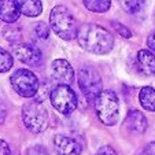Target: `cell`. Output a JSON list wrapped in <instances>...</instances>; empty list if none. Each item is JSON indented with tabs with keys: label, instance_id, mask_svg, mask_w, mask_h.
<instances>
[{
	"label": "cell",
	"instance_id": "cell-1",
	"mask_svg": "<svg viewBox=\"0 0 155 155\" xmlns=\"http://www.w3.org/2000/svg\"><path fill=\"white\" fill-rule=\"evenodd\" d=\"M77 41L85 51L96 55L108 54L114 47V37L107 29L96 24H84L77 32Z\"/></svg>",
	"mask_w": 155,
	"mask_h": 155
},
{
	"label": "cell",
	"instance_id": "cell-2",
	"mask_svg": "<svg viewBox=\"0 0 155 155\" xmlns=\"http://www.w3.org/2000/svg\"><path fill=\"white\" fill-rule=\"evenodd\" d=\"M51 29L63 40H73L77 37V22L71 11L64 6H55L50 14Z\"/></svg>",
	"mask_w": 155,
	"mask_h": 155
},
{
	"label": "cell",
	"instance_id": "cell-3",
	"mask_svg": "<svg viewBox=\"0 0 155 155\" xmlns=\"http://www.w3.org/2000/svg\"><path fill=\"white\" fill-rule=\"evenodd\" d=\"M95 110L100 122L113 126L120 120V100L115 92L106 89L95 100Z\"/></svg>",
	"mask_w": 155,
	"mask_h": 155
},
{
	"label": "cell",
	"instance_id": "cell-4",
	"mask_svg": "<svg viewBox=\"0 0 155 155\" xmlns=\"http://www.w3.org/2000/svg\"><path fill=\"white\" fill-rule=\"evenodd\" d=\"M48 111L40 102H29L22 107V121L28 130L32 133H41L48 126Z\"/></svg>",
	"mask_w": 155,
	"mask_h": 155
},
{
	"label": "cell",
	"instance_id": "cell-5",
	"mask_svg": "<svg viewBox=\"0 0 155 155\" xmlns=\"http://www.w3.org/2000/svg\"><path fill=\"white\" fill-rule=\"evenodd\" d=\"M78 85L84 96L91 102H95L103 92L102 77L92 66H82L78 70Z\"/></svg>",
	"mask_w": 155,
	"mask_h": 155
},
{
	"label": "cell",
	"instance_id": "cell-6",
	"mask_svg": "<svg viewBox=\"0 0 155 155\" xmlns=\"http://www.w3.org/2000/svg\"><path fill=\"white\" fill-rule=\"evenodd\" d=\"M50 99L54 108L63 115H70L78 104L77 95L70 85H56L51 89Z\"/></svg>",
	"mask_w": 155,
	"mask_h": 155
},
{
	"label": "cell",
	"instance_id": "cell-7",
	"mask_svg": "<svg viewBox=\"0 0 155 155\" xmlns=\"http://www.w3.org/2000/svg\"><path fill=\"white\" fill-rule=\"evenodd\" d=\"M10 81L12 89L22 97H35L40 88L37 76L26 69H19L14 71Z\"/></svg>",
	"mask_w": 155,
	"mask_h": 155
},
{
	"label": "cell",
	"instance_id": "cell-8",
	"mask_svg": "<svg viewBox=\"0 0 155 155\" xmlns=\"http://www.w3.org/2000/svg\"><path fill=\"white\" fill-rule=\"evenodd\" d=\"M12 54L22 63H26L29 66H38L41 63V59H43L41 51L36 45L28 43L12 44Z\"/></svg>",
	"mask_w": 155,
	"mask_h": 155
},
{
	"label": "cell",
	"instance_id": "cell-9",
	"mask_svg": "<svg viewBox=\"0 0 155 155\" xmlns=\"http://www.w3.org/2000/svg\"><path fill=\"white\" fill-rule=\"evenodd\" d=\"M51 76L58 85H70L74 81V70L66 59H55L51 63Z\"/></svg>",
	"mask_w": 155,
	"mask_h": 155
},
{
	"label": "cell",
	"instance_id": "cell-10",
	"mask_svg": "<svg viewBox=\"0 0 155 155\" xmlns=\"http://www.w3.org/2000/svg\"><path fill=\"white\" fill-rule=\"evenodd\" d=\"M54 147L58 155H81L80 143L69 136L56 135L54 139Z\"/></svg>",
	"mask_w": 155,
	"mask_h": 155
},
{
	"label": "cell",
	"instance_id": "cell-11",
	"mask_svg": "<svg viewBox=\"0 0 155 155\" xmlns=\"http://www.w3.org/2000/svg\"><path fill=\"white\" fill-rule=\"evenodd\" d=\"M124 125L132 133H136V135H141L144 133L148 126V122H147L146 115L143 114L139 110H132V111L128 113L125 121H124Z\"/></svg>",
	"mask_w": 155,
	"mask_h": 155
},
{
	"label": "cell",
	"instance_id": "cell-12",
	"mask_svg": "<svg viewBox=\"0 0 155 155\" xmlns=\"http://www.w3.org/2000/svg\"><path fill=\"white\" fill-rule=\"evenodd\" d=\"M21 15V10L17 0H0V19L7 24L17 22Z\"/></svg>",
	"mask_w": 155,
	"mask_h": 155
},
{
	"label": "cell",
	"instance_id": "cell-13",
	"mask_svg": "<svg viewBox=\"0 0 155 155\" xmlns=\"http://www.w3.org/2000/svg\"><path fill=\"white\" fill-rule=\"evenodd\" d=\"M137 66L139 70L144 76L155 74V55L150 50H140L137 52Z\"/></svg>",
	"mask_w": 155,
	"mask_h": 155
},
{
	"label": "cell",
	"instance_id": "cell-14",
	"mask_svg": "<svg viewBox=\"0 0 155 155\" xmlns=\"http://www.w3.org/2000/svg\"><path fill=\"white\" fill-rule=\"evenodd\" d=\"M17 3L19 6L21 14L29 18L38 17L43 11V4L40 0H17Z\"/></svg>",
	"mask_w": 155,
	"mask_h": 155
},
{
	"label": "cell",
	"instance_id": "cell-15",
	"mask_svg": "<svg viewBox=\"0 0 155 155\" xmlns=\"http://www.w3.org/2000/svg\"><path fill=\"white\" fill-rule=\"evenodd\" d=\"M139 100L144 110L155 111V89L152 87H144L139 92Z\"/></svg>",
	"mask_w": 155,
	"mask_h": 155
},
{
	"label": "cell",
	"instance_id": "cell-16",
	"mask_svg": "<svg viewBox=\"0 0 155 155\" xmlns=\"http://www.w3.org/2000/svg\"><path fill=\"white\" fill-rule=\"evenodd\" d=\"M84 6L92 12H106L111 7V0H84Z\"/></svg>",
	"mask_w": 155,
	"mask_h": 155
},
{
	"label": "cell",
	"instance_id": "cell-17",
	"mask_svg": "<svg viewBox=\"0 0 155 155\" xmlns=\"http://www.w3.org/2000/svg\"><path fill=\"white\" fill-rule=\"evenodd\" d=\"M122 8L129 14H139L143 10L146 0H120Z\"/></svg>",
	"mask_w": 155,
	"mask_h": 155
},
{
	"label": "cell",
	"instance_id": "cell-18",
	"mask_svg": "<svg viewBox=\"0 0 155 155\" xmlns=\"http://www.w3.org/2000/svg\"><path fill=\"white\" fill-rule=\"evenodd\" d=\"M12 64H14V58H12V55L8 51H6L4 48L0 47V73L8 71L10 69L12 68Z\"/></svg>",
	"mask_w": 155,
	"mask_h": 155
},
{
	"label": "cell",
	"instance_id": "cell-19",
	"mask_svg": "<svg viewBox=\"0 0 155 155\" xmlns=\"http://www.w3.org/2000/svg\"><path fill=\"white\" fill-rule=\"evenodd\" d=\"M3 33H4V37L12 44H17V41L19 40L21 36H22V30H21V28L14 26L12 24L4 28Z\"/></svg>",
	"mask_w": 155,
	"mask_h": 155
},
{
	"label": "cell",
	"instance_id": "cell-20",
	"mask_svg": "<svg viewBox=\"0 0 155 155\" xmlns=\"http://www.w3.org/2000/svg\"><path fill=\"white\" fill-rule=\"evenodd\" d=\"M35 33L38 38H44V40H45V38H48V36H50V28L44 24V22H38L35 26Z\"/></svg>",
	"mask_w": 155,
	"mask_h": 155
},
{
	"label": "cell",
	"instance_id": "cell-21",
	"mask_svg": "<svg viewBox=\"0 0 155 155\" xmlns=\"http://www.w3.org/2000/svg\"><path fill=\"white\" fill-rule=\"evenodd\" d=\"M113 25H114V29L117 30V32L120 33L122 37H125V38H130L132 37V32L125 26V25L120 24V22H115V21L113 22Z\"/></svg>",
	"mask_w": 155,
	"mask_h": 155
},
{
	"label": "cell",
	"instance_id": "cell-22",
	"mask_svg": "<svg viewBox=\"0 0 155 155\" xmlns=\"http://www.w3.org/2000/svg\"><path fill=\"white\" fill-rule=\"evenodd\" d=\"M26 155H48L47 150L41 146H33L30 148H28Z\"/></svg>",
	"mask_w": 155,
	"mask_h": 155
},
{
	"label": "cell",
	"instance_id": "cell-23",
	"mask_svg": "<svg viewBox=\"0 0 155 155\" xmlns=\"http://www.w3.org/2000/svg\"><path fill=\"white\" fill-rule=\"evenodd\" d=\"M95 155H118V154L115 152V150L113 148V147H110V146H103V147H100V148L97 150Z\"/></svg>",
	"mask_w": 155,
	"mask_h": 155
},
{
	"label": "cell",
	"instance_id": "cell-24",
	"mask_svg": "<svg viewBox=\"0 0 155 155\" xmlns=\"http://www.w3.org/2000/svg\"><path fill=\"white\" fill-rule=\"evenodd\" d=\"M0 155H11V150L7 141L0 139Z\"/></svg>",
	"mask_w": 155,
	"mask_h": 155
},
{
	"label": "cell",
	"instance_id": "cell-25",
	"mask_svg": "<svg viewBox=\"0 0 155 155\" xmlns=\"http://www.w3.org/2000/svg\"><path fill=\"white\" fill-rule=\"evenodd\" d=\"M141 155H155V141H151L148 143L146 147H144Z\"/></svg>",
	"mask_w": 155,
	"mask_h": 155
},
{
	"label": "cell",
	"instance_id": "cell-26",
	"mask_svg": "<svg viewBox=\"0 0 155 155\" xmlns=\"http://www.w3.org/2000/svg\"><path fill=\"white\" fill-rule=\"evenodd\" d=\"M147 44H148V48L151 51H155V30L150 33L148 38H147Z\"/></svg>",
	"mask_w": 155,
	"mask_h": 155
}]
</instances>
